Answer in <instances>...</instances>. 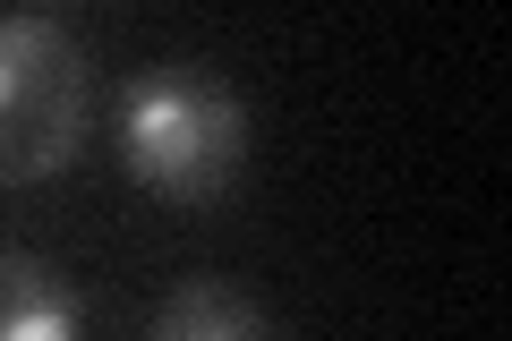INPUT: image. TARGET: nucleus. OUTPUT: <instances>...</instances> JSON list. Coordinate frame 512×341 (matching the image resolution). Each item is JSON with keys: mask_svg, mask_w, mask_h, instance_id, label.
Returning a JSON list of instances; mask_svg holds the SVG:
<instances>
[{"mask_svg": "<svg viewBox=\"0 0 512 341\" xmlns=\"http://www.w3.org/2000/svg\"><path fill=\"white\" fill-rule=\"evenodd\" d=\"M111 137H120L128 180L154 188L180 214H214L248 171V103L205 60L137 69L120 86V103H111Z\"/></svg>", "mask_w": 512, "mask_h": 341, "instance_id": "f257e3e1", "label": "nucleus"}, {"mask_svg": "<svg viewBox=\"0 0 512 341\" xmlns=\"http://www.w3.org/2000/svg\"><path fill=\"white\" fill-rule=\"evenodd\" d=\"M94 120V69L69 18L0 9V188H35L77 162Z\"/></svg>", "mask_w": 512, "mask_h": 341, "instance_id": "f03ea898", "label": "nucleus"}, {"mask_svg": "<svg viewBox=\"0 0 512 341\" xmlns=\"http://www.w3.org/2000/svg\"><path fill=\"white\" fill-rule=\"evenodd\" d=\"M86 316H77V290L60 282L43 256L9 248L0 239V341H77Z\"/></svg>", "mask_w": 512, "mask_h": 341, "instance_id": "7ed1b4c3", "label": "nucleus"}, {"mask_svg": "<svg viewBox=\"0 0 512 341\" xmlns=\"http://www.w3.org/2000/svg\"><path fill=\"white\" fill-rule=\"evenodd\" d=\"M146 341H274V324H265V307L239 299L231 282H180L163 307H154Z\"/></svg>", "mask_w": 512, "mask_h": 341, "instance_id": "20e7f679", "label": "nucleus"}]
</instances>
